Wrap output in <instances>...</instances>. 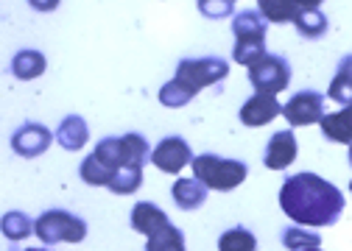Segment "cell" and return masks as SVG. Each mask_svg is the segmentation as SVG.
<instances>
[{
	"label": "cell",
	"instance_id": "obj_1",
	"mask_svg": "<svg viewBox=\"0 0 352 251\" xmlns=\"http://www.w3.org/2000/svg\"><path fill=\"white\" fill-rule=\"evenodd\" d=\"M283 213L302 226H333L341 218L344 195L336 184L316 174L288 176L280 190Z\"/></svg>",
	"mask_w": 352,
	"mask_h": 251
},
{
	"label": "cell",
	"instance_id": "obj_2",
	"mask_svg": "<svg viewBox=\"0 0 352 251\" xmlns=\"http://www.w3.org/2000/svg\"><path fill=\"white\" fill-rule=\"evenodd\" d=\"M230 73V64L224 59H185L176 67L173 81H168L160 90V104L168 109H179L185 104H190L204 87H212V84L224 81Z\"/></svg>",
	"mask_w": 352,
	"mask_h": 251
},
{
	"label": "cell",
	"instance_id": "obj_3",
	"mask_svg": "<svg viewBox=\"0 0 352 251\" xmlns=\"http://www.w3.org/2000/svg\"><path fill=\"white\" fill-rule=\"evenodd\" d=\"M193 176L207 187V190H221L230 193L238 184H243V179L249 176V165L241 159H224L215 154H201L193 159Z\"/></svg>",
	"mask_w": 352,
	"mask_h": 251
},
{
	"label": "cell",
	"instance_id": "obj_4",
	"mask_svg": "<svg viewBox=\"0 0 352 251\" xmlns=\"http://www.w3.org/2000/svg\"><path fill=\"white\" fill-rule=\"evenodd\" d=\"M34 235H39L42 243H81L87 237V224L65 209H48L34 221Z\"/></svg>",
	"mask_w": 352,
	"mask_h": 251
},
{
	"label": "cell",
	"instance_id": "obj_5",
	"mask_svg": "<svg viewBox=\"0 0 352 251\" xmlns=\"http://www.w3.org/2000/svg\"><path fill=\"white\" fill-rule=\"evenodd\" d=\"M249 81L257 95H277L291 84V64L283 56H263L249 67Z\"/></svg>",
	"mask_w": 352,
	"mask_h": 251
},
{
	"label": "cell",
	"instance_id": "obj_6",
	"mask_svg": "<svg viewBox=\"0 0 352 251\" xmlns=\"http://www.w3.org/2000/svg\"><path fill=\"white\" fill-rule=\"evenodd\" d=\"M283 115H285V120L291 126L322 123V117H324V95H319L316 90H302L283 106Z\"/></svg>",
	"mask_w": 352,
	"mask_h": 251
},
{
	"label": "cell",
	"instance_id": "obj_7",
	"mask_svg": "<svg viewBox=\"0 0 352 251\" xmlns=\"http://www.w3.org/2000/svg\"><path fill=\"white\" fill-rule=\"evenodd\" d=\"M151 162L160 167L162 174H179L185 165H193V154H190V145L182 137H165L151 151Z\"/></svg>",
	"mask_w": 352,
	"mask_h": 251
},
{
	"label": "cell",
	"instance_id": "obj_8",
	"mask_svg": "<svg viewBox=\"0 0 352 251\" xmlns=\"http://www.w3.org/2000/svg\"><path fill=\"white\" fill-rule=\"evenodd\" d=\"M54 143V134L39 123H25L12 134V148L23 156V159H36L39 154H45Z\"/></svg>",
	"mask_w": 352,
	"mask_h": 251
},
{
	"label": "cell",
	"instance_id": "obj_9",
	"mask_svg": "<svg viewBox=\"0 0 352 251\" xmlns=\"http://www.w3.org/2000/svg\"><path fill=\"white\" fill-rule=\"evenodd\" d=\"M280 112H283V106H280V101L274 95H254V98H249L241 106V115L238 117H241L243 126H249V129H257V126L272 123Z\"/></svg>",
	"mask_w": 352,
	"mask_h": 251
},
{
	"label": "cell",
	"instance_id": "obj_10",
	"mask_svg": "<svg viewBox=\"0 0 352 251\" xmlns=\"http://www.w3.org/2000/svg\"><path fill=\"white\" fill-rule=\"evenodd\" d=\"M296 137L294 132H277L272 134L269 145H266V156H263V162H266L269 171H285V167L296 159Z\"/></svg>",
	"mask_w": 352,
	"mask_h": 251
},
{
	"label": "cell",
	"instance_id": "obj_11",
	"mask_svg": "<svg viewBox=\"0 0 352 251\" xmlns=\"http://www.w3.org/2000/svg\"><path fill=\"white\" fill-rule=\"evenodd\" d=\"M165 226H170V221H168V215L162 213L157 204L140 201V204H135V209H131V229H135V232H140L146 237H154Z\"/></svg>",
	"mask_w": 352,
	"mask_h": 251
},
{
	"label": "cell",
	"instance_id": "obj_12",
	"mask_svg": "<svg viewBox=\"0 0 352 251\" xmlns=\"http://www.w3.org/2000/svg\"><path fill=\"white\" fill-rule=\"evenodd\" d=\"M87 140H90V129H87V123L84 117L78 115H67L62 123H59V129H56V143L67 151H81L87 145Z\"/></svg>",
	"mask_w": 352,
	"mask_h": 251
},
{
	"label": "cell",
	"instance_id": "obj_13",
	"mask_svg": "<svg viewBox=\"0 0 352 251\" xmlns=\"http://www.w3.org/2000/svg\"><path fill=\"white\" fill-rule=\"evenodd\" d=\"M319 126H322V134L327 140L352 145V106H344L333 115H324Z\"/></svg>",
	"mask_w": 352,
	"mask_h": 251
},
{
	"label": "cell",
	"instance_id": "obj_14",
	"mask_svg": "<svg viewBox=\"0 0 352 251\" xmlns=\"http://www.w3.org/2000/svg\"><path fill=\"white\" fill-rule=\"evenodd\" d=\"M170 195L176 201V206L182 209H199L207 201V187L193 176V179H176V184L170 187Z\"/></svg>",
	"mask_w": 352,
	"mask_h": 251
},
{
	"label": "cell",
	"instance_id": "obj_15",
	"mask_svg": "<svg viewBox=\"0 0 352 251\" xmlns=\"http://www.w3.org/2000/svg\"><path fill=\"white\" fill-rule=\"evenodd\" d=\"M327 95H330V101H336L341 106H352V53L338 62V70L330 81Z\"/></svg>",
	"mask_w": 352,
	"mask_h": 251
},
{
	"label": "cell",
	"instance_id": "obj_16",
	"mask_svg": "<svg viewBox=\"0 0 352 251\" xmlns=\"http://www.w3.org/2000/svg\"><path fill=\"white\" fill-rule=\"evenodd\" d=\"M294 23H296L299 36H305V39H319V36L327 34V17L319 9V3H307V9Z\"/></svg>",
	"mask_w": 352,
	"mask_h": 251
},
{
	"label": "cell",
	"instance_id": "obj_17",
	"mask_svg": "<svg viewBox=\"0 0 352 251\" xmlns=\"http://www.w3.org/2000/svg\"><path fill=\"white\" fill-rule=\"evenodd\" d=\"M45 67H48V62H45V56H42L39 51H20L12 59V73L20 81H31V78L42 75V73H45Z\"/></svg>",
	"mask_w": 352,
	"mask_h": 251
},
{
	"label": "cell",
	"instance_id": "obj_18",
	"mask_svg": "<svg viewBox=\"0 0 352 251\" xmlns=\"http://www.w3.org/2000/svg\"><path fill=\"white\" fill-rule=\"evenodd\" d=\"M140 184H143V165H123L115 171L112 182H109V190L115 195H129V193H135Z\"/></svg>",
	"mask_w": 352,
	"mask_h": 251
},
{
	"label": "cell",
	"instance_id": "obj_19",
	"mask_svg": "<svg viewBox=\"0 0 352 251\" xmlns=\"http://www.w3.org/2000/svg\"><path fill=\"white\" fill-rule=\"evenodd\" d=\"M260 12L263 17H269L272 23H288V20H296L307 3H288V0H260Z\"/></svg>",
	"mask_w": 352,
	"mask_h": 251
},
{
	"label": "cell",
	"instance_id": "obj_20",
	"mask_svg": "<svg viewBox=\"0 0 352 251\" xmlns=\"http://www.w3.org/2000/svg\"><path fill=\"white\" fill-rule=\"evenodd\" d=\"M78 176L87 182V184H96V187H109V182H112V176H115V171L109 165H104L96 154H90L84 162H81V167H78Z\"/></svg>",
	"mask_w": 352,
	"mask_h": 251
},
{
	"label": "cell",
	"instance_id": "obj_21",
	"mask_svg": "<svg viewBox=\"0 0 352 251\" xmlns=\"http://www.w3.org/2000/svg\"><path fill=\"white\" fill-rule=\"evenodd\" d=\"M235 39H266V23L260 20L257 12H241L232 20Z\"/></svg>",
	"mask_w": 352,
	"mask_h": 251
},
{
	"label": "cell",
	"instance_id": "obj_22",
	"mask_svg": "<svg viewBox=\"0 0 352 251\" xmlns=\"http://www.w3.org/2000/svg\"><path fill=\"white\" fill-rule=\"evenodd\" d=\"M218 251H257V237L243 226L227 229L218 237Z\"/></svg>",
	"mask_w": 352,
	"mask_h": 251
},
{
	"label": "cell",
	"instance_id": "obj_23",
	"mask_svg": "<svg viewBox=\"0 0 352 251\" xmlns=\"http://www.w3.org/2000/svg\"><path fill=\"white\" fill-rule=\"evenodd\" d=\"M123 165H143L148 159V143L143 134H123L120 137Z\"/></svg>",
	"mask_w": 352,
	"mask_h": 251
},
{
	"label": "cell",
	"instance_id": "obj_24",
	"mask_svg": "<svg viewBox=\"0 0 352 251\" xmlns=\"http://www.w3.org/2000/svg\"><path fill=\"white\" fill-rule=\"evenodd\" d=\"M146 251H185V237L173 224L165 226L162 232H157L154 237H148Z\"/></svg>",
	"mask_w": 352,
	"mask_h": 251
},
{
	"label": "cell",
	"instance_id": "obj_25",
	"mask_svg": "<svg viewBox=\"0 0 352 251\" xmlns=\"http://www.w3.org/2000/svg\"><path fill=\"white\" fill-rule=\"evenodd\" d=\"M283 243H285L288 251H311V248H319L322 237H319L316 232H307V229H296V226H291V229L283 232Z\"/></svg>",
	"mask_w": 352,
	"mask_h": 251
},
{
	"label": "cell",
	"instance_id": "obj_26",
	"mask_svg": "<svg viewBox=\"0 0 352 251\" xmlns=\"http://www.w3.org/2000/svg\"><path fill=\"white\" fill-rule=\"evenodd\" d=\"M0 226H3V235L9 240H25L34 232V224H31V218L25 213H6Z\"/></svg>",
	"mask_w": 352,
	"mask_h": 251
},
{
	"label": "cell",
	"instance_id": "obj_27",
	"mask_svg": "<svg viewBox=\"0 0 352 251\" xmlns=\"http://www.w3.org/2000/svg\"><path fill=\"white\" fill-rule=\"evenodd\" d=\"M104 165H109L112 171H118V167H123V154H120V137H104L96 151H93Z\"/></svg>",
	"mask_w": 352,
	"mask_h": 251
},
{
	"label": "cell",
	"instance_id": "obj_28",
	"mask_svg": "<svg viewBox=\"0 0 352 251\" xmlns=\"http://www.w3.org/2000/svg\"><path fill=\"white\" fill-rule=\"evenodd\" d=\"M201 12L204 14H210V17H227V14H232V6L235 3H230V0H224V3H207V0H201Z\"/></svg>",
	"mask_w": 352,
	"mask_h": 251
},
{
	"label": "cell",
	"instance_id": "obj_29",
	"mask_svg": "<svg viewBox=\"0 0 352 251\" xmlns=\"http://www.w3.org/2000/svg\"><path fill=\"white\" fill-rule=\"evenodd\" d=\"M25 251H48V248H25Z\"/></svg>",
	"mask_w": 352,
	"mask_h": 251
},
{
	"label": "cell",
	"instance_id": "obj_30",
	"mask_svg": "<svg viewBox=\"0 0 352 251\" xmlns=\"http://www.w3.org/2000/svg\"><path fill=\"white\" fill-rule=\"evenodd\" d=\"M349 165H352V145H349Z\"/></svg>",
	"mask_w": 352,
	"mask_h": 251
},
{
	"label": "cell",
	"instance_id": "obj_31",
	"mask_svg": "<svg viewBox=\"0 0 352 251\" xmlns=\"http://www.w3.org/2000/svg\"><path fill=\"white\" fill-rule=\"evenodd\" d=\"M349 190H352V182H349Z\"/></svg>",
	"mask_w": 352,
	"mask_h": 251
},
{
	"label": "cell",
	"instance_id": "obj_32",
	"mask_svg": "<svg viewBox=\"0 0 352 251\" xmlns=\"http://www.w3.org/2000/svg\"><path fill=\"white\" fill-rule=\"evenodd\" d=\"M311 251H319V248H311Z\"/></svg>",
	"mask_w": 352,
	"mask_h": 251
}]
</instances>
